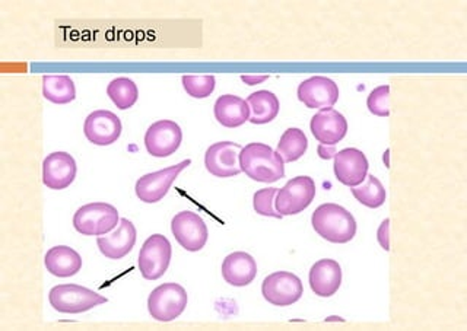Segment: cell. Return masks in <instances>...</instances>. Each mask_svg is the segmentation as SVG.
Here are the masks:
<instances>
[{
  "instance_id": "obj_2",
  "label": "cell",
  "mask_w": 467,
  "mask_h": 331,
  "mask_svg": "<svg viewBox=\"0 0 467 331\" xmlns=\"http://www.w3.org/2000/svg\"><path fill=\"white\" fill-rule=\"evenodd\" d=\"M311 225L323 240L332 244H347L357 235L354 215L336 203L318 206L311 216Z\"/></svg>"
},
{
  "instance_id": "obj_23",
  "label": "cell",
  "mask_w": 467,
  "mask_h": 331,
  "mask_svg": "<svg viewBox=\"0 0 467 331\" xmlns=\"http://www.w3.org/2000/svg\"><path fill=\"white\" fill-rule=\"evenodd\" d=\"M248 107H250V123L253 124H267L274 121L279 114L281 104L274 92L262 91L253 92L247 99Z\"/></svg>"
},
{
  "instance_id": "obj_27",
  "label": "cell",
  "mask_w": 467,
  "mask_h": 331,
  "mask_svg": "<svg viewBox=\"0 0 467 331\" xmlns=\"http://www.w3.org/2000/svg\"><path fill=\"white\" fill-rule=\"evenodd\" d=\"M107 95L117 109H129L138 102V85L129 78H117L107 87Z\"/></svg>"
},
{
  "instance_id": "obj_20",
  "label": "cell",
  "mask_w": 467,
  "mask_h": 331,
  "mask_svg": "<svg viewBox=\"0 0 467 331\" xmlns=\"http://www.w3.org/2000/svg\"><path fill=\"white\" fill-rule=\"evenodd\" d=\"M221 272L226 284L235 288H244L257 276V263L248 253H233L226 255Z\"/></svg>"
},
{
  "instance_id": "obj_13",
  "label": "cell",
  "mask_w": 467,
  "mask_h": 331,
  "mask_svg": "<svg viewBox=\"0 0 467 331\" xmlns=\"http://www.w3.org/2000/svg\"><path fill=\"white\" fill-rule=\"evenodd\" d=\"M121 120L116 114L107 109H99L87 117L84 135L89 142L97 146L113 145L121 136Z\"/></svg>"
},
{
  "instance_id": "obj_28",
  "label": "cell",
  "mask_w": 467,
  "mask_h": 331,
  "mask_svg": "<svg viewBox=\"0 0 467 331\" xmlns=\"http://www.w3.org/2000/svg\"><path fill=\"white\" fill-rule=\"evenodd\" d=\"M182 88L192 98L203 99L215 91L216 79L212 75L204 77H182Z\"/></svg>"
},
{
  "instance_id": "obj_18",
  "label": "cell",
  "mask_w": 467,
  "mask_h": 331,
  "mask_svg": "<svg viewBox=\"0 0 467 331\" xmlns=\"http://www.w3.org/2000/svg\"><path fill=\"white\" fill-rule=\"evenodd\" d=\"M138 240V231L135 225L129 219H120V223L113 233L107 237H99L97 245L102 255H106L109 260H121L129 254L135 247Z\"/></svg>"
},
{
  "instance_id": "obj_1",
  "label": "cell",
  "mask_w": 467,
  "mask_h": 331,
  "mask_svg": "<svg viewBox=\"0 0 467 331\" xmlns=\"http://www.w3.org/2000/svg\"><path fill=\"white\" fill-rule=\"evenodd\" d=\"M241 171L257 182H276L285 177V162L276 150L265 143H248L240 152Z\"/></svg>"
},
{
  "instance_id": "obj_10",
  "label": "cell",
  "mask_w": 467,
  "mask_h": 331,
  "mask_svg": "<svg viewBox=\"0 0 467 331\" xmlns=\"http://www.w3.org/2000/svg\"><path fill=\"white\" fill-rule=\"evenodd\" d=\"M171 233L175 241L186 252H201L208 243V226L203 219L193 212L184 211L177 213L171 221Z\"/></svg>"
},
{
  "instance_id": "obj_3",
  "label": "cell",
  "mask_w": 467,
  "mask_h": 331,
  "mask_svg": "<svg viewBox=\"0 0 467 331\" xmlns=\"http://www.w3.org/2000/svg\"><path fill=\"white\" fill-rule=\"evenodd\" d=\"M120 223L119 211L113 204L97 202L85 204L73 216V226L87 237H102L111 233Z\"/></svg>"
},
{
  "instance_id": "obj_21",
  "label": "cell",
  "mask_w": 467,
  "mask_h": 331,
  "mask_svg": "<svg viewBox=\"0 0 467 331\" xmlns=\"http://www.w3.org/2000/svg\"><path fill=\"white\" fill-rule=\"evenodd\" d=\"M213 114L216 121L228 129L240 128L245 121L250 120L252 116L247 101L230 94L223 95L216 99Z\"/></svg>"
},
{
  "instance_id": "obj_11",
  "label": "cell",
  "mask_w": 467,
  "mask_h": 331,
  "mask_svg": "<svg viewBox=\"0 0 467 331\" xmlns=\"http://www.w3.org/2000/svg\"><path fill=\"white\" fill-rule=\"evenodd\" d=\"M182 142V128L175 121H157L145 133L146 150L155 158L171 157L179 150Z\"/></svg>"
},
{
  "instance_id": "obj_19",
  "label": "cell",
  "mask_w": 467,
  "mask_h": 331,
  "mask_svg": "<svg viewBox=\"0 0 467 331\" xmlns=\"http://www.w3.org/2000/svg\"><path fill=\"white\" fill-rule=\"evenodd\" d=\"M311 291L320 298H330L339 291L342 284V267L332 259L318 260L310 269Z\"/></svg>"
},
{
  "instance_id": "obj_5",
  "label": "cell",
  "mask_w": 467,
  "mask_h": 331,
  "mask_svg": "<svg viewBox=\"0 0 467 331\" xmlns=\"http://www.w3.org/2000/svg\"><path fill=\"white\" fill-rule=\"evenodd\" d=\"M189 303L186 289L179 284H160L150 292L148 298V311L153 320L170 323L179 318Z\"/></svg>"
},
{
  "instance_id": "obj_7",
  "label": "cell",
  "mask_w": 467,
  "mask_h": 331,
  "mask_svg": "<svg viewBox=\"0 0 467 331\" xmlns=\"http://www.w3.org/2000/svg\"><path fill=\"white\" fill-rule=\"evenodd\" d=\"M172 248L167 237L153 233L143 243L139 253V270L146 281H158L164 276L171 263Z\"/></svg>"
},
{
  "instance_id": "obj_24",
  "label": "cell",
  "mask_w": 467,
  "mask_h": 331,
  "mask_svg": "<svg viewBox=\"0 0 467 331\" xmlns=\"http://www.w3.org/2000/svg\"><path fill=\"white\" fill-rule=\"evenodd\" d=\"M43 95L47 101L58 104V106H65L77 98V88H75L73 80L66 75L44 77Z\"/></svg>"
},
{
  "instance_id": "obj_16",
  "label": "cell",
  "mask_w": 467,
  "mask_h": 331,
  "mask_svg": "<svg viewBox=\"0 0 467 331\" xmlns=\"http://www.w3.org/2000/svg\"><path fill=\"white\" fill-rule=\"evenodd\" d=\"M77 160L67 152H53L43 160L44 186L65 190L77 179Z\"/></svg>"
},
{
  "instance_id": "obj_32",
  "label": "cell",
  "mask_w": 467,
  "mask_h": 331,
  "mask_svg": "<svg viewBox=\"0 0 467 331\" xmlns=\"http://www.w3.org/2000/svg\"><path fill=\"white\" fill-rule=\"evenodd\" d=\"M269 79L267 75H263V77H252V75H244V77H241V80L245 82L248 87H254V85L262 84L265 80Z\"/></svg>"
},
{
  "instance_id": "obj_29",
  "label": "cell",
  "mask_w": 467,
  "mask_h": 331,
  "mask_svg": "<svg viewBox=\"0 0 467 331\" xmlns=\"http://www.w3.org/2000/svg\"><path fill=\"white\" fill-rule=\"evenodd\" d=\"M277 190L275 187L269 189H262L255 191L253 196V208L262 216L267 218L282 219L284 216L275 209V197H276Z\"/></svg>"
},
{
  "instance_id": "obj_17",
  "label": "cell",
  "mask_w": 467,
  "mask_h": 331,
  "mask_svg": "<svg viewBox=\"0 0 467 331\" xmlns=\"http://www.w3.org/2000/svg\"><path fill=\"white\" fill-rule=\"evenodd\" d=\"M310 129L320 145L335 146L347 136L348 121L337 109L328 107V109H321L311 119Z\"/></svg>"
},
{
  "instance_id": "obj_9",
  "label": "cell",
  "mask_w": 467,
  "mask_h": 331,
  "mask_svg": "<svg viewBox=\"0 0 467 331\" xmlns=\"http://www.w3.org/2000/svg\"><path fill=\"white\" fill-rule=\"evenodd\" d=\"M262 295L275 306H289L304 295L303 282L291 272H275L265 277Z\"/></svg>"
},
{
  "instance_id": "obj_25",
  "label": "cell",
  "mask_w": 467,
  "mask_h": 331,
  "mask_svg": "<svg viewBox=\"0 0 467 331\" xmlns=\"http://www.w3.org/2000/svg\"><path fill=\"white\" fill-rule=\"evenodd\" d=\"M350 193L365 208L379 209L386 203V189L374 174L367 175V179L359 186L350 187Z\"/></svg>"
},
{
  "instance_id": "obj_4",
  "label": "cell",
  "mask_w": 467,
  "mask_h": 331,
  "mask_svg": "<svg viewBox=\"0 0 467 331\" xmlns=\"http://www.w3.org/2000/svg\"><path fill=\"white\" fill-rule=\"evenodd\" d=\"M53 310L62 314H82L107 303L106 296L79 284H58L48 294Z\"/></svg>"
},
{
  "instance_id": "obj_6",
  "label": "cell",
  "mask_w": 467,
  "mask_h": 331,
  "mask_svg": "<svg viewBox=\"0 0 467 331\" xmlns=\"http://www.w3.org/2000/svg\"><path fill=\"white\" fill-rule=\"evenodd\" d=\"M316 182L311 177L299 175L289 180L275 197V209L282 216L298 215L306 211L316 199Z\"/></svg>"
},
{
  "instance_id": "obj_22",
  "label": "cell",
  "mask_w": 467,
  "mask_h": 331,
  "mask_svg": "<svg viewBox=\"0 0 467 331\" xmlns=\"http://www.w3.org/2000/svg\"><path fill=\"white\" fill-rule=\"evenodd\" d=\"M44 266L53 276L72 277L82 269V257L67 245H57L46 253Z\"/></svg>"
},
{
  "instance_id": "obj_14",
  "label": "cell",
  "mask_w": 467,
  "mask_h": 331,
  "mask_svg": "<svg viewBox=\"0 0 467 331\" xmlns=\"http://www.w3.org/2000/svg\"><path fill=\"white\" fill-rule=\"evenodd\" d=\"M333 168L336 179L342 182L343 186L357 187L367 179L369 164L362 150L347 148L336 152Z\"/></svg>"
},
{
  "instance_id": "obj_8",
  "label": "cell",
  "mask_w": 467,
  "mask_h": 331,
  "mask_svg": "<svg viewBox=\"0 0 467 331\" xmlns=\"http://www.w3.org/2000/svg\"><path fill=\"white\" fill-rule=\"evenodd\" d=\"M192 160H184L180 164L165 168L161 171L143 175L136 181L135 191L139 201L143 203H158L167 196L171 189L172 182L179 179V175L186 170Z\"/></svg>"
},
{
  "instance_id": "obj_15",
  "label": "cell",
  "mask_w": 467,
  "mask_h": 331,
  "mask_svg": "<svg viewBox=\"0 0 467 331\" xmlns=\"http://www.w3.org/2000/svg\"><path fill=\"white\" fill-rule=\"evenodd\" d=\"M298 99L306 109H328L339 99V87L330 78H308L298 87Z\"/></svg>"
},
{
  "instance_id": "obj_30",
  "label": "cell",
  "mask_w": 467,
  "mask_h": 331,
  "mask_svg": "<svg viewBox=\"0 0 467 331\" xmlns=\"http://www.w3.org/2000/svg\"><path fill=\"white\" fill-rule=\"evenodd\" d=\"M367 107L369 113L377 117L390 116V87L381 85V87L372 89L371 94L367 98Z\"/></svg>"
},
{
  "instance_id": "obj_26",
  "label": "cell",
  "mask_w": 467,
  "mask_h": 331,
  "mask_svg": "<svg viewBox=\"0 0 467 331\" xmlns=\"http://www.w3.org/2000/svg\"><path fill=\"white\" fill-rule=\"evenodd\" d=\"M308 150V140L301 129L291 128L285 130L281 140L277 143L276 152L281 155L285 164L296 162L304 157Z\"/></svg>"
},
{
  "instance_id": "obj_12",
  "label": "cell",
  "mask_w": 467,
  "mask_h": 331,
  "mask_svg": "<svg viewBox=\"0 0 467 331\" xmlns=\"http://www.w3.org/2000/svg\"><path fill=\"white\" fill-rule=\"evenodd\" d=\"M238 143L218 142L209 146L204 153V167L213 177L230 179L241 174L240 152Z\"/></svg>"
},
{
  "instance_id": "obj_31",
  "label": "cell",
  "mask_w": 467,
  "mask_h": 331,
  "mask_svg": "<svg viewBox=\"0 0 467 331\" xmlns=\"http://www.w3.org/2000/svg\"><path fill=\"white\" fill-rule=\"evenodd\" d=\"M377 240L383 250L390 252V219L387 218L377 231Z\"/></svg>"
}]
</instances>
